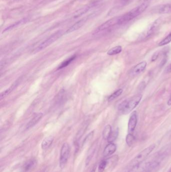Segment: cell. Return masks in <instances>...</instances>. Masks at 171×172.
<instances>
[{
	"label": "cell",
	"mask_w": 171,
	"mask_h": 172,
	"mask_svg": "<svg viewBox=\"0 0 171 172\" xmlns=\"http://www.w3.org/2000/svg\"><path fill=\"white\" fill-rule=\"evenodd\" d=\"M96 168H97V165H96V164H95V165L93 166V168H92L91 171L90 172H95Z\"/></svg>",
	"instance_id": "1f68e13d"
},
{
	"label": "cell",
	"mask_w": 171,
	"mask_h": 172,
	"mask_svg": "<svg viewBox=\"0 0 171 172\" xmlns=\"http://www.w3.org/2000/svg\"><path fill=\"white\" fill-rule=\"evenodd\" d=\"M160 163L156 161L145 162L143 161L131 167L127 172H149L154 170L159 165Z\"/></svg>",
	"instance_id": "3957f363"
},
{
	"label": "cell",
	"mask_w": 171,
	"mask_h": 172,
	"mask_svg": "<svg viewBox=\"0 0 171 172\" xmlns=\"http://www.w3.org/2000/svg\"><path fill=\"white\" fill-rule=\"evenodd\" d=\"M93 135H94V131H91V132H90L86 136V137L85 138V139L83 141V145H85V143H86L87 142L89 141V140H90L91 139V138L93 137Z\"/></svg>",
	"instance_id": "f1b7e54d"
},
{
	"label": "cell",
	"mask_w": 171,
	"mask_h": 172,
	"mask_svg": "<svg viewBox=\"0 0 171 172\" xmlns=\"http://www.w3.org/2000/svg\"><path fill=\"white\" fill-rule=\"evenodd\" d=\"M166 72L167 73H169V72H171V64H169L168 66L167 67V68H166Z\"/></svg>",
	"instance_id": "4dcf8cb0"
},
{
	"label": "cell",
	"mask_w": 171,
	"mask_h": 172,
	"mask_svg": "<svg viewBox=\"0 0 171 172\" xmlns=\"http://www.w3.org/2000/svg\"><path fill=\"white\" fill-rule=\"evenodd\" d=\"M54 141V137L52 136H49L45 138L41 143V148L42 149H47L51 146Z\"/></svg>",
	"instance_id": "4fadbf2b"
},
{
	"label": "cell",
	"mask_w": 171,
	"mask_h": 172,
	"mask_svg": "<svg viewBox=\"0 0 171 172\" xmlns=\"http://www.w3.org/2000/svg\"><path fill=\"white\" fill-rule=\"evenodd\" d=\"M87 20H88L87 17H85V18H84L83 19H81L79 21L76 22L74 24V25H73L72 26H71L66 31V33H69L71 32H74V31L78 30L86 23V22L87 21Z\"/></svg>",
	"instance_id": "30bf717a"
},
{
	"label": "cell",
	"mask_w": 171,
	"mask_h": 172,
	"mask_svg": "<svg viewBox=\"0 0 171 172\" xmlns=\"http://www.w3.org/2000/svg\"><path fill=\"white\" fill-rule=\"evenodd\" d=\"M156 147V145L154 144L151 145L149 147H147V148L144 149L143 151L139 153L133 159L131 160L130 163V166L132 167L135 166L137 164H140L142 162L145 161V160L147 159L150 153L152 152Z\"/></svg>",
	"instance_id": "277c9868"
},
{
	"label": "cell",
	"mask_w": 171,
	"mask_h": 172,
	"mask_svg": "<svg viewBox=\"0 0 171 172\" xmlns=\"http://www.w3.org/2000/svg\"><path fill=\"white\" fill-rule=\"evenodd\" d=\"M149 2H145L139 6L135 7V8L132 9L131 11H129L128 13L125 14V15L120 16V25L122 24L125 23L126 22H128L131 20L132 19L135 18L137 16L141 14L144 12L146 9L149 6Z\"/></svg>",
	"instance_id": "7a4b0ae2"
},
{
	"label": "cell",
	"mask_w": 171,
	"mask_h": 172,
	"mask_svg": "<svg viewBox=\"0 0 171 172\" xmlns=\"http://www.w3.org/2000/svg\"><path fill=\"white\" fill-rule=\"evenodd\" d=\"M108 159H103L102 161H100L98 168V172H104V170L106 169V166L108 165Z\"/></svg>",
	"instance_id": "d4e9b609"
},
{
	"label": "cell",
	"mask_w": 171,
	"mask_h": 172,
	"mask_svg": "<svg viewBox=\"0 0 171 172\" xmlns=\"http://www.w3.org/2000/svg\"><path fill=\"white\" fill-rule=\"evenodd\" d=\"M70 147L68 143L66 142L62 145L60 151L59 159L60 167L62 169L65 167L66 164L67 163L68 159H69L70 155Z\"/></svg>",
	"instance_id": "8992f818"
},
{
	"label": "cell",
	"mask_w": 171,
	"mask_h": 172,
	"mask_svg": "<svg viewBox=\"0 0 171 172\" xmlns=\"http://www.w3.org/2000/svg\"><path fill=\"white\" fill-rule=\"evenodd\" d=\"M147 64V62L145 61L141 62L140 63L137 64L129 70V76L131 77H134L141 74L145 70Z\"/></svg>",
	"instance_id": "ba28073f"
},
{
	"label": "cell",
	"mask_w": 171,
	"mask_h": 172,
	"mask_svg": "<svg viewBox=\"0 0 171 172\" xmlns=\"http://www.w3.org/2000/svg\"><path fill=\"white\" fill-rule=\"evenodd\" d=\"M120 16L114 17L112 19H110L97 28V29L95 30V33H98L104 30H107L116 25H120Z\"/></svg>",
	"instance_id": "52a82bcc"
},
{
	"label": "cell",
	"mask_w": 171,
	"mask_h": 172,
	"mask_svg": "<svg viewBox=\"0 0 171 172\" xmlns=\"http://www.w3.org/2000/svg\"><path fill=\"white\" fill-rule=\"evenodd\" d=\"M156 12L160 14H167L171 12V4L163 5L158 7Z\"/></svg>",
	"instance_id": "9a60e30c"
},
{
	"label": "cell",
	"mask_w": 171,
	"mask_h": 172,
	"mask_svg": "<svg viewBox=\"0 0 171 172\" xmlns=\"http://www.w3.org/2000/svg\"><path fill=\"white\" fill-rule=\"evenodd\" d=\"M95 149H96V145H94L91 146V147L89 149L88 151V155L87 156L86 159V164L88 165L89 162L91 161L92 157H93V155L95 153Z\"/></svg>",
	"instance_id": "d6986e66"
},
{
	"label": "cell",
	"mask_w": 171,
	"mask_h": 172,
	"mask_svg": "<svg viewBox=\"0 0 171 172\" xmlns=\"http://www.w3.org/2000/svg\"><path fill=\"white\" fill-rule=\"evenodd\" d=\"M118 129L114 131H112V133L110 135V137L108 139V142L111 143L113 141H114V140L116 139V138L118 137Z\"/></svg>",
	"instance_id": "484cf974"
},
{
	"label": "cell",
	"mask_w": 171,
	"mask_h": 172,
	"mask_svg": "<svg viewBox=\"0 0 171 172\" xmlns=\"http://www.w3.org/2000/svg\"><path fill=\"white\" fill-rule=\"evenodd\" d=\"M158 52L154 53V55H153L152 58V61L154 62L157 59V58L158 57Z\"/></svg>",
	"instance_id": "f546056e"
},
{
	"label": "cell",
	"mask_w": 171,
	"mask_h": 172,
	"mask_svg": "<svg viewBox=\"0 0 171 172\" xmlns=\"http://www.w3.org/2000/svg\"><path fill=\"white\" fill-rule=\"evenodd\" d=\"M137 114L135 111L131 114V117L129 119L128 123V131L129 133H131L135 130V127L137 124Z\"/></svg>",
	"instance_id": "9c48e42d"
},
{
	"label": "cell",
	"mask_w": 171,
	"mask_h": 172,
	"mask_svg": "<svg viewBox=\"0 0 171 172\" xmlns=\"http://www.w3.org/2000/svg\"><path fill=\"white\" fill-rule=\"evenodd\" d=\"M112 132V126L110 125L106 126L102 132V137L104 140H108Z\"/></svg>",
	"instance_id": "ac0fdd59"
},
{
	"label": "cell",
	"mask_w": 171,
	"mask_h": 172,
	"mask_svg": "<svg viewBox=\"0 0 171 172\" xmlns=\"http://www.w3.org/2000/svg\"><path fill=\"white\" fill-rule=\"evenodd\" d=\"M76 58V56L75 55H73L71 57H69V58H68L67 60H65V61L62 62V64L59 66L58 70H60L62 68H65L67 66H68L71 62H73Z\"/></svg>",
	"instance_id": "44dd1931"
},
{
	"label": "cell",
	"mask_w": 171,
	"mask_h": 172,
	"mask_svg": "<svg viewBox=\"0 0 171 172\" xmlns=\"http://www.w3.org/2000/svg\"><path fill=\"white\" fill-rule=\"evenodd\" d=\"M141 1H142V2H149V1H151V0H140Z\"/></svg>",
	"instance_id": "836d02e7"
},
{
	"label": "cell",
	"mask_w": 171,
	"mask_h": 172,
	"mask_svg": "<svg viewBox=\"0 0 171 172\" xmlns=\"http://www.w3.org/2000/svg\"><path fill=\"white\" fill-rule=\"evenodd\" d=\"M43 117V113H38L34 115V116L33 117L32 119L30 120L29 122L28 123L26 126V129H29L31 128H33L34 126H35L37 123Z\"/></svg>",
	"instance_id": "7c38bea8"
},
{
	"label": "cell",
	"mask_w": 171,
	"mask_h": 172,
	"mask_svg": "<svg viewBox=\"0 0 171 172\" xmlns=\"http://www.w3.org/2000/svg\"><path fill=\"white\" fill-rule=\"evenodd\" d=\"M91 7H92V6H91L88 5V6H86L83 7L82 8L79 9L74 13L73 17L74 18H77L80 17L82 15H84L85 14L87 13L91 8Z\"/></svg>",
	"instance_id": "5bb4252c"
},
{
	"label": "cell",
	"mask_w": 171,
	"mask_h": 172,
	"mask_svg": "<svg viewBox=\"0 0 171 172\" xmlns=\"http://www.w3.org/2000/svg\"><path fill=\"white\" fill-rule=\"evenodd\" d=\"M160 19H158V20H156V21L154 22V23H153L151 25H150V27L149 28V29H148V32H147L148 36L151 35L154 32V31L156 30V28L158 27V26L160 23Z\"/></svg>",
	"instance_id": "2e32d148"
},
{
	"label": "cell",
	"mask_w": 171,
	"mask_h": 172,
	"mask_svg": "<svg viewBox=\"0 0 171 172\" xmlns=\"http://www.w3.org/2000/svg\"><path fill=\"white\" fill-rule=\"evenodd\" d=\"M123 90L118 89L114 92V93H112L111 95L110 96V97L108 98V101L109 102H112L113 100L116 99V98H118L123 93Z\"/></svg>",
	"instance_id": "603a6c76"
},
{
	"label": "cell",
	"mask_w": 171,
	"mask_h": 172,
	"mask_svg": "<svg viewBox=\"0 0 171 172\" xmlns=\"http://www.w3.org/2000/svg\"><path fill=\"white\" fill-rule=\"evenodd\" d=\"M14 87H15L14 85H13V86H12V87H11L10 88H9L8 89L6 90V91L2 92L1 94V96H0L1 99H2L3 98H5V97H6L9 94L11 93V92L13 91V89H14Z\"/></svg>",
	"instance_id": "83f0119b"
},
{
	"label": "cell",
	"mask_w": 171,
	"mask_h": 172,
	"mask_svg": "<svg viewBox=\"0 0 171 172\" xmlns=\"http://www.w3.org/2000/svg\"><path fill=\"white\" fill-rule=\"evenodd\" d=\"M36 164V161L35 159H30L25 164L24 166V170L25 172L29 171L30 170L34 168Z\"/></svg>",
	"instance_id": "e0dca14e"
},
{
	"label": "cell",
	"mask_w": 171,
	"mask_h": 172,
	"mask_svg": "<svg viewBox=\"0 0 171 172\" xmlns=\"http://www.w3.org/2000/svg\"><path fill=\"white\" fill-rule=\"evenodd\" d=\"M135 140V137L133 136V134L131 133H129L127 135L126 137V142L127 144L129 147H131L133 145V142Z\"/></svg>",
	"instance_id": "cb8c5ba5"
},
{
	"label": "cell",
	"mask_w": 171,
	"mask_h": 172,
	"mask_svg": "<svg viewBox=\"0 0 171 172\" xmlns=\"http://www.w3.org/2000/svg\"><path fill=\"white\" fill-rule=\"evenodd\" d=\"M168 172H171V167L170 169H169V171H168Z\"/></svg>",
	"instance_id": "e575fe53"
},
{
	"label": "cell",
	"mask_w": 171,
	"mask_h": 172,
	"mask_svg": "<svg viewBox=\"0 0 171 172\" xmlns=\"http://www.w3.org/2000/svg\"><path fill=\"white\" fill-rule=\"evenodd\" d=\"M63 34L64 32L63 30H59L57 32H56L50 37H49L48 39H47L46 41L41 43L37 48L34 49L33 53H37L42 50L43 49L46 48L52 43H54L55 41H57V39H59L60 37H61Z\"/></svg>",
	"instance_id": "5b68a950"
},
{
	"label": "cell",
	"mask_w": 171,
	"mask_h": 172,
	"mask_svg": "<svg viewBox=\"0 0 171 172\" xmlns=\"http://www.w3.org/2000/svg\"><path fill=\"white\" fill-rule=\"evenodd\" d=\"M15 1H19V0H15Z\"/></svg>",
	"instance_id": "d590c367"
},
{
	"label": "cell",
	"mask_w": 171,
	"mask_h": 172,
	"mask_svg": "<svg viewBox=\"0 0 171 172\" xmlns=\"http://www.w3.org/2000/svg\"><path fill=\"white\" fill-rule=\"evenodd\" d=\"M142 98V95L139 94L123 101L118 105V111L123 114H129L137 106Z\"/></svg>",
	"instance_id": "6da1fadb"
},
{
	"label": "cell",
	"mask_w": 171,
	"mask_h": 172,
	"mask_svg": "<svg viewBox=\"0 0 171 172\" xmlns=\"http://www.w3.org/2000/svg\"><path fill=\"white\" fill-rule=\"evenodd\" d=\"M167 104H168V106H171V96H170V98H169L168 101L167 102Z\"/></svg>",
	"instance_id": "d6a6232c"
},
{
	"label": "cell",
	"mask_w": 171,
	"mask_h": 172,
	"mask_svg": "<svg viewBox=\"0 0 171 172\" xmlns=\"http://www.w3.org/2000/svg\"><path fill=\"white\" fill-rule=\"evenodd\" d=\"M27 19H22L21 20H20L19 21L17 22L16 23L13 24L12 25H10V26H9L8 27L6 28L5 30L3 31V33L4 32H8L9 31H10V30L13 29L14 28H15V27H16L20 25H22L23 24L25 23L26 21H27Z\"/></svg>",
	"instance_id": "ffe728a7"
},
{
	"label": "cell",
	"mask_w": 171,
	"mask_h": 172,
	"mask_svg": "<svg viewBox=\"0 0 171 172\" xmlns=\"http://www.w3.org/2000/svg\"><path fill=\"white\" fill-rule=\"evenodd\" d=\"M116 150V145L114 143L111 142L108 144L104 148L103 152V156L104 157H108L110 155H112Z\"/></svg>",
	"instance_id": "8fae6325"
},
{
	"label": "cell",
	"mask_w": 171,
	"mask_h": 172,
	"mask_svg": "<svg viewBox=\"0 0 171 172\" xmlns=\"http://www.w3.org/2000/svg\"><path fill=\"white\" fill-rule=\"evenodd\" d=\"M170 42H171V32L169 33V35L167 37H166L163 39V41H161L160 43H159L158 46H164V45L168 44Z\"/></svg>",
	"instance_id": "4316f807"
},
{
	"label": "cell",
	"mask_w": 171,
	"mask_h": 172,
	"mask_svg": "<svg viewBox=\"0 0 171 172\" xmlns=\"http://www.w3.org/2000/svg\"><path fill=\"white\" fill-rule=\"evenodd\" d=\"M122 51V47L120 46H117L112 48V49H110L107 54L109 55H114L118 54V53H120Z\"/></svg>",
	"instance_id": "7402d4cb"
}]
</instances>
